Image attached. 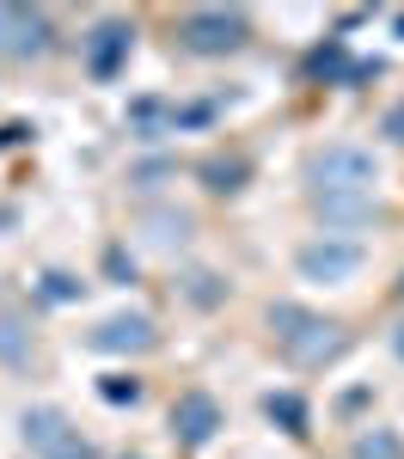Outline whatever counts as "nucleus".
<instances>
[{
	"label": "nucleus",
	"mask_w": 404,
	"mask_h": 459,
	"mask_svg": "<svg viewBox=\"0 0 404 459\" xmlns=\"http://www.w3.org/2000/svg\"><path fill=\"white\" fill-rule=\"evenodd\" d=\"M306 184H313V196H374L380 166H374L367 147L331 142V147H319V153L306 160Z\"/></svg>",
	"instance_id": "1"
},
{
	"label": "nucleus",
	"mask_w": 404,
	"mask_h": 459,
	"mask_svg": "<svg viewBox=\"0 0 404 459\" xmlns=\"http://www.w3.org/2000/svg\"><path fill=\"white\" fill-rule=\"evenodd\" d=\"M184 49H196V56H233L239 43H245V13H227V6H190L184 13Z\"/></svg>",
	"instance_id": "2"
},
{
	"label": "nucleus",
	"mask_w": 404,
	"mask_h": 459,
	"mask_svg": "<svg viewBox=\"0 0 404 459\" xmlns=\"http://www.w3.org/2000/svg\"><path fill=\"white\" fill-rule=\"evenodd\" d=\"M19 429H25V447H31L37 459H92V441H86L62 411H49V404L25 411V423H19Z\"/></svg>",
	"instance_id": "3"
},
{
	"label": "nucleus",
	"mask_w": 404,
	"mask_h": 459,
	"mask_svg": "<svg viewBox=\"0 0 404 459\" xmlns=\"http://www.w3.org/2000/svg\"><path fill=\"white\" fill-rule=\"evenodd\" d=\"M362 257L367 251L356 246V239H313V246H300V257H294V264H300V276H306V282H325V288H337V282H349V276H356V270H362Z\"/></svg>",
	"instance_id": "4"
},
{
	"label": "nucleus",
	"mask_w": 404,
	"mask_h": 459,
	"mask_svg": "<svg viewBox=\"0 0 404 459\" xmlns=\"http://www.w3.org/2000/svg\"><path fill=\"white\" fill-rule=\"evenodd\" d=\"M343 343H349V337H343V325H331V318H306L282 350H288L294 368H325V361L343 355Z\"/></svg>",
	"instance_id": "5"
},
{
	"label": "nucleus",
	"mask_w": 404,
	"mask_h": 459,
	"mask_svg": "<svg viewBox=\"0 0 404 459\" xmlns=\"http://www.w3.org/2000/svg\"><path fill=\"white\" fill-rule=\"evenodd\" d=\"M49 49V25L31 6H0V56H43Z\"/></svg>",
	"instance_id": "6"
},
{
	"label": "nucleus",
	"mask_w": 404,
	"mask_h": 459,
	"mask_svg": "<svg viewBox=\"0 0 404 459\" xmlns=\"http://www.w3.org/2000/svg\"><path fill=\"white\" fill-rule=\"evenodd\" d=\"M172 429H178L184 447H209L220 429V404L209 398V392H184L178 404H172Z\"/></svg>",
	"instance_id": "7"
},
{
	"label": "nucleus",
	"mask_w": 404,
	"mask_h": 459,
	"mask_svg": "<svg viewBox=\"0 0 404 459\" xmlns=\"http://www.w3.org/2000/svg\"><path fill=\"white\" fill-rule=\"evenodd\" d=\"M153 318L147 313H110L99 331H92V350H105V355H129V350H153Z\"/></svg>",
	"instance_id": "8"
},
{
	"label": "nucleus",
	"mask_w": 404,
	"mask_h": 459,
	"mask_svg": "<svg viewBox=\"0 0 404 459\" xmlns=\"http://www.w3.org/2000/svg\"><path fill=\"white\" fill-rule=\"evenodd\" d=\"M313 209H319V221L331 227V239H343L349 227H367V221L380 214V203H374V196H313Z\"/></svg>",
	"instance_id": "9"
},
{
	"label": "nucleus",
	"mask_w": 404,
	"mask_h": 459,
	"mask_svg": "<svg viewBox=\"0 0 404 459\" xmlns=\"http://www.w3.org/2000/svg\"><path fill=\"white\" fill-rule=\"evenodd\" d=\"M129 43H135V31H129V25H116V19H110V25H99V31H92V43H86L92 74H99V80H110V74H116V62L129 56Z\"/></svg>",
	"instance_id": "10"
},
{
	"label": "nucleus",
	"mask_w": 404,
	"mask_h": 459,
	"mask_svg": "<svg viewBox=\"0 0 404 459\" xmlns=\"http://www.w3.org/2000/svg\"><path fill=\"white\" fill-rule=\"evenodd\" d=\"M142 233H147V246H159V251H178L190 233H196V221L184 209H147L142 214Z\"/></svg>",
	"instance_id": "11"
},
{
	"label": "nucleus",
	"mask_w": 404,
	"mask_h": 459,
	"mask_svg": "<svg viewBox=\"0 0 404 459\" xmlns=\"http://www.w3.org/2000/svg\"><path fill=\"white\" fill-rule=\"evenodd\" d=\"M356 459H404V435L399 429H386V423H374L356 435V447H349Z\"/></svg>",
	"instance_id": "12"
},
{
	"label": "nucleus",
	"mask_w": 404,
	"mask_h": 459,
	"mask_svg": "<svg viewBox=\"0 0 404 459\" xmlns=\"http://www.w3.org/2000/svg\"><path fill=\"white\" fill-rule=\"evenodd\" d=\"M202 184L215 190V196H233V190H245V160L239 153H227V160H202Z\"/></svg>",
	"instance_id": "13"
},
{
	"label": "nucleus",
	"mask_w": 404,
	"mask_h": 459,
	"mask_svg": "<svg viewBox=\"0 0 404 459\" xmlns=\"http://www.w3.org/2000/svg\"><path fill=\"white\" fill-rule=\"evenodd\" d=\"M0 361H6V368L31 361V325L19 313H0Z\"/></svg>",
	"instance_id": "14"
},
{
	"label": "nucleus",
	"mask_w": 404,
	"mask_h": 459,
	"mask_svg": "<svg viewBox=\"0 0 404 459\" xmlns=\"http://www.w3.org/2000/svg\"><path fill=\"white\" fill-rule=\"evenodd\" d=\"M263 411L288 429V435H306V404H300L294 392H270V398H263Z\"/></svg>",
	"instance_id": "15"
},
{
	"label": "nucleus",
	"mask_w": 404,
	"mask_h": 459,
	"mask_svg": "<svg viewBox=\"0 0 404 459\" xmlns=\"http://www.w3.org/2000/svg\"><path fill=\"white\" fill-rule=\"evenodd\" d=\"M184 294H190L196 307H215V300L227 294V288H220V276H209V270H196V276H184Z\"/></svg>",
	"instance_id": "16"
},
{
	"label": "nucleus",
	"mask_w": 404,
	"mask_h": 459,
	"mask_svg": "<svg viewBox=\"0 0 404 459\" xmlns=\"http://www.w3.org/2000/svg\"><path fill=\"white\" fill-rule=\"evenodd\" d=\"M43 294H49V300H73L80 282H73V276H43Z\"/></svg>",
	"instance_id": "17"
},
{
	"label": "nucleus",
	"mask_w": 404,
	"mask_h": 459,
	"mask_svg": "<svg viewBox=\"0 0 404 459\" xmlns=\"http://www.w3.org/2000/svg\"><path fill=\"white\" fill-rule=\"evenodd\" d=\"M135 392H142V386H135V380H105V398H110V404H123V398L135 404Z\"/></svg>",
	"instance_id": "18"
},
{
	"label": "nucleus",
	"mask_w": 404,
	"mask_h": 459,
	"mask_svg": "<svg viewBox=\"0 0 404 459\" xmlns=\"http://www.w3.org/2000/svg\"><path fill=\"white\" fill-rule=\"evenodd\" d=\"M386 135H392V142H404V105L386 110Z\"/></svg>",
	"instance_id": "19"
},
{
	"label": "nucleus",
	"mask_w": 404,
	"mask_h": 459,
	"mask_svg": "<svg viewBox=\"0 0 404 459\" xmlns=\"http://www.w3.org/2000/svg\"><path fill=\"white\" fill-rule=\"evenodd\" d=\"M392 350H399V361H404V325H392Z\"/></svg>",
	"instance_id": "20"
},
{
	"label": "nucleus",
	"mask_w": 404,
	"mask_h": 459,
	"mask_svg": "<svg viewBox=\"0 0 404 459\" xmlns=\"http://www.w3.org/2000/svg\"><path fill=\"white\" fill-rule=\"evenodd\" d=\"M399 294H404V282H399Z\"/></svg>",
	"instance_id": "21"
}]
</instances>
